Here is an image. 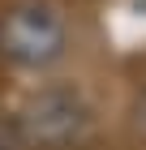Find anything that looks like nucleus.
I'll use <instances>...</instances> for the list:
<instances>
[{
	"mask_svg": "<svg viewBox=\"0 0 146 150\" xmlns=\"http://www.w3.org/2000/svg\"><path fill=\"white\" fill-rule=\"evenodd\" d=\"M133 125H137V133L146 137V86H142V94H137V103H133Z\"/></svg>",
	"mask_w": 146,
	"mask_h": 150,
	"instance_id": "20e7f679",
	"label": "nucleus"
},
{
	"mask_svg": "<svg viewBox=\"0 0 146 150\" xmlns=\"http://www.w3.org/2000/svg\"><path fill=\"white\" fill-rule=\"evenodd\" d=\"M13 125L30 150H78L95 133V103L73 81H47L22 99Z\"/></svg>",
	"mask_w": 146,
	"mask_h": 150,
	"instance_id": "f257e3e1",
	"label": "nucleus"
},
{
	"mask_svg": "<svg viewBox=\"0 0 146 150\" xmlns=\"http://www.w3.org/2000/svg\"><path fill=\"white\" fill-rule=\"evenodd\" d=\"M0 150H22V137H17V125H9L0 116Z\"/></svg>",
	"mask_w": 146,
	"mask_h": 150,
	"instance_id": "7ed1b4c3",
	"label": "nucleus"
},
{
	"mask_svg": "<svg viewBox=\"0 0 146 150\" xmlns=\"http://www.w3.org/2000/svg\"><path fill=\"white\" fill-rule=\"evenodd\" d=\"M65 43H69L65 17L52 4H39V0H26L17 9H9L4 22H0V52L22 69H47L52 60H60Z\"/></svg>",
	"mask_w": 146,
	"mask_h": 150,
	"instance_id": "f03ea898",
	"label": "nucleus"
}]
</instances>
